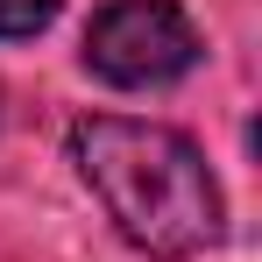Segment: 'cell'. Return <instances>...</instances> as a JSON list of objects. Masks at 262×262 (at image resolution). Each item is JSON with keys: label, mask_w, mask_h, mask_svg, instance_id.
<instances>
[{"label": "cell", "mask_w": 262, "mask_h": 262, "mask_svg": "<svg viewBox=\"0 0 262 262\" xmlns=\"http://www.w3.org/2000/svg\"><path fill=\"white\" fill-rule=\"evenodd\" d=\"M71 163L106 206L114 234L149 262H191L227 234V206L199 142L163 121L85 114L71 128Z\"/></svg>", "instance_id": "obj_1"}, {"label": "cell", "mask_w": 262, "mask_h": 262, "mask_svg": "<svg viewBox=\"0 0 262 262\" xmlns=\"http://www.w3.org/2000/svg\"><path fill=\"white\" fill-rule=\"evenodd\" d=\"M199 57V29L177 0H106L85 21V71L121 92H163Z\"/></svg>", "instance_id": "obj_2"}, {"label": "cell", "mask_w": 262, "mask_h": 262, "mask_svg": "<svg viewBox=\"0 0 262 262\" xmlns=\"http://www.w3.org/2000/svg\"><path fill=\"white\" fill-rule=\"evenodd\" d=\"M57 21V0H0V43H29Z\"/></svg>", "instance_id": "obj_3"}, {"label": "cell", "mask_w": 262, "mask_h": 262, "mask_svg": "<svg viewBox=\"0 0 262 262\" xmlns=\"http://www.w3.org/2000/svg\"><path fill=\"white\" fill-rule=\"evenodd\" d=\"M0 121H7V92H0Z\"/></svg>", "instance_id": "obj_4"}]
</instances>
